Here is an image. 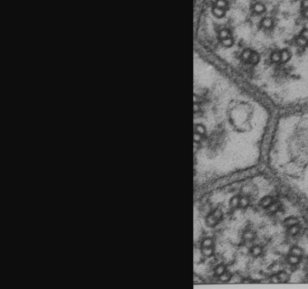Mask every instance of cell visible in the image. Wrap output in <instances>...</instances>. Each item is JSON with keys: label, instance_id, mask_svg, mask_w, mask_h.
Instances as JSON below:
<instances>
[{"label": "cell", "instance_id": "cell-1", "mask_svg": "<svg viewBox=\"0 0 308 289\" xmlns=\"http://www.w3.org/2000/svg\"><path fill=\"white\" fill-rule=\"evenodd\" d=\"M260 27L265 31H271L275 26V22H274V18L271 16H266L263 19L260 21Z\"/></svg>", "mask_w": 308, "mask_h": 289}, {"label": "cell", "instance_id": "cell-2", "mask_svg": "<svg viewBox=\"0 0 308 289\" xmlns=\"http://www.w3.org/2000/svg\"><path fill=\"white\" fill-rule=\"evenodd\" d=\"M297 223H298V220L295 217H289L288 219L285 220V224L287 227H292L294 225H297Z\"/></svg>", "mask_w": 308, "mask_h": 289}, {"label": "cell", "instance_id": "cell-3", "mask_svg": "<svg viewBox=\"0 0 308 289\" xmlns=\"http://www.w3.org/2000/svg\"><path fill=\"white\" fill-rule=\"evenodd\" d=\"M218 220H219L216 218L213 214H210V215H209V216L207 217L206 222H207V224H208L209 226H214L216 223L218 222Z\"/></svg>", "mask_w": 308, "mask_h": 289}, {"label": "cell", "instance_id": "cell-4", "mask_svg": "<svg viewBox=\"0 0 308 289\" xmlns=\"http://www.w3.org/2000/svg\"><path fill=\"white\" fill-rule=\"evenodd\" d=\"M260 204H261V206L263 207V208H267V207H269V206L272 204V198H271V197H269V196H267V197H265L264 199L261 201V203H260Z\"/></svg>", "mask_w": 308, "mask_h": 289}, {"label": "cell", "instance_id": "cell-5", "mask_svg": "<svg viewBox=\"0 0 308 289\" xmlns=\"http://www.w3.org/2000/svg\"><path fill=\"white\" fill-rule=\"evenodd\" d=\"M277 276H278V279L280 282H287L289 279V276L286 272H280V273L277 275Z\"/></svg>", "mask_w": 308, "mask_h": 289}, {"label": "cell", "instance_id": "cell-6", "mask_svg": "<svg viewBox=\"0 0 308 289\" xmlns=\"http://www.w3.org/2000/svg\"><path fill=\"white\" fill-rule=\"evenodd\" d=\"M291 253H292V255H294V256L300 257L301 255L303 254V250L298 247H294L292 249H291Z\"/></svg>", "mask_w": 308, "mask_h": 289}, {"label": "cell", "instance_id": "cell-7", "mask_svg": "<svg viewBox=\"0 0 308 289\" xmlns=\"http://www.w3.org/2000/svg\"><path fill=\"white\" fill-rule=\"evenodd\" d=\"M251 253H252L253 256L258 257V256H259V255L262 253V249H261V248H260L259 246H255V247H253L252 249H251Z\"/></svg>", "mask_w": 308, "mask_h": 289}, {"label": "cell", "instance_id": "cell-8", "mask_svg": "<svg viewBox=\"0 0 308 289\" xmlns=\"http://www.w3.org/2000/svg\"><path fill=\"white\" fill-rule=\"evenodd\" d=\"M202 252L203 255H205L206 257H209L210 256L212 253H213V249H212V247H208V248H202Z\"/></svg>", "mask_w": 308, "mask_h": 289}, {"label": "cell", "instance_id": "cell-9", "mask_svg": "<svg viewBox=\"0 0 308 289\" xmlns=\"http://www.w3.org/2000/svg\"><path fill=\"white\" fill-rule=\"evenodd\" d=\"M230 277H231V275L230 273H228V272H224L223 274L220 276V279L222 282H228L230 279Z\"/></svg>", "mask_w": 308, "mask_h": 289}, {"label": "cell", "instance_id": "cell-10", "mask_svg": "<svg viewBox=\"0 0 308 289\" xmlns=\"http://www.w3.org/2000/svg\"><path fill=\"white\" fill-rule=\"evenodd\" d=\"M230 206H231L232 208L237 207L238 205H239V198L238 196L232 197L231 200H230Z\"/></svg>", "mask_w": 308, "mask_h": 289}, {"label": "cell", "instance_id": "cell-11", "mask_svg": "<svg viewBox=\"0 0 308 289\" xmlns=\"http://www.w3.org/2000/svg\"><path fill=\"white\" fill-rule=\"evenodd\" d=\"M298 231H299V227L297 225H294V226H292V227H289V229H288V233L291 234V235L297 234Z\"/></svg>", "mask_w": 308, "mask_h": 289}, {"label": "cell", "instance_id": "cell-12", "mask_svg": "<svg viewBox=\"0 0 308 289\" xmlns=\"http://www.w3.org/2000/svg\"><path fill=\"white\" fill-rule=\"evenodd\" d=\"M249 199L246 197H242L239 199V206L241 208H246L249 205Z\"/></svg>", "mask_w": 308, "mask_h": 289}, {"label": "cell", "instance_id": "cell-13", "mask_svg": "<svg viewBox=\"0 0 308 289\" xmlns=\"http://www.w3.org/2000/svg\"><path fill=\"white\" fill-rule=\"evenodd\" d=\"M212 243H213L212 240L210 239V238H207V239H205V240L202 241V248H208V247H212Z\"/></svg>", "mask_w": 308, "mask_h": 289}, {"label": "cell", "instance_id": "cell-14", "mask_svg": "<svg viewBox=\"0 0 308 289\" xmlns=\"http://www.w3.org/2000/svg\"><path fill=\"white\" fill-rule=\"evenodd\" d=\"M288 262L292 265H295L299 262V257L294 256V255H291V256L288 258Z\"/></svg>", "mask_w": 308, "mask_h": 289}, {"label": "cell", "instance_id": "cell-15", "mask_svg": "<svg viewBox=\"0 0 308 289\" xmlns=\"http://www.w3.org/2000/svg\"><path fill=\"white\" fill-rule=\"evenodd\" d=\"M224 272H225V267H224V266H222V265L218 266V267L216 268V269H215V273H216V275L219 276H220V275L223 274Z\"/></svg>", "mask_w": 308, "mask_h": 289}, {"label": "cell", "instance_id": "cell-16", "mask_svg": "<svg viewBox=\"0 0 308 289\" xmlns=\"http://www.w3.org/2000/svg\"><path fill=\"white\" fill-rule=\"evenodd\" d=\"M254 236H255V234L253 233L252 231H246L243 234L244 239H246V240H251V239H253V238H254Z\"/></svg>", "mask_w": 308, "mask_h": 289}, {"label": "cell", "instance_id": "cell-17", "mask_svg": "<svg viewBox=\"0 0 308 289\" xmlns=\"http://www.w3.org/2000/svg\"><path fill=\"white\" fill-rule=\"evenodd\" d=\"M279 207V202H272V204L269 206V211L270 212H276L278 210Z\"/></svg>", "mask_w": 308, "mask_h": 289}, {"label": "cell", "instance_id": "cell-18", "mask_svg": "<svg viewBox=\"0 0 308 289\" xmlns=\"http://www.w3.org/2000/svg\"><path fill=\"white\" fill-rule=\"evenodd\" d=\"M212 214H213L214 216L217 218L218 220H220V219L221 218V216H222V212H221V211H220V209H216L215 211L212 212Z\"/></svg>", "mask_w": 308, "mask_h": 289}, {"label": "cell", "instance_id": "cell-19", "mask_svg": "<svg viewBox=\"0 0 308 289\" xmlns=\"http://www.w3.org/2000/svg\"><path fill=\"white\" fill-rule=\"evenodd\" d=\"M271 281H272L273 283H277V282L279 281L278 276H273L271 277Z\"/></svg>", "mask_w": 308, "mask_h": 289}]
</instances>
